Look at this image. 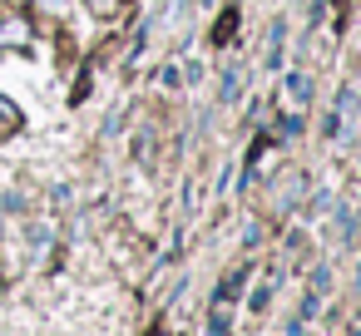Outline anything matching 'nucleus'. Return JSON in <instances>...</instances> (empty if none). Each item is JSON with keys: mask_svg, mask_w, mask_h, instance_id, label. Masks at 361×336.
<instances>
[{"mask_svg": "<svg viewBox=\"0 0 361 336\" xmlns=\"http://www.w3.org/2000/svg\"><path fill=\"white\" fill-rule=\"evenodd\" d=\"M238 35V11H223V20H218V30H213V45H228Z\"/></svg>", "mask_w": 361, "mask_h": 336, "instance_id": "obj_1", "label": "nucleus"}]
</instances>
